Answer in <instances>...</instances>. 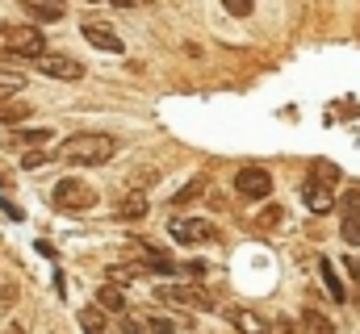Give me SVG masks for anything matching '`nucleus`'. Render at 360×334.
<instances>
[{
  "label": "nucleus",
  "mask_w": 360,
  "mask_h": 334,
  "mask_svg": "<svg viewBox=\"0 0 360 334\" xmlns=\"http://www.w3.org/2000/svg\"><path fill=\"white\" fill-rule=\"evenodd\" d=\"M122 334H147V326H143L139 318H130V314H122Z\"/></svg>",
  "instance_id": "bb28decb"
},
{
  "label": "nucleus",
  "mask_w": 360,
  "mask_h": 334,
  "mask_svg": "<svg viewBox=\"0 0 360 334\" xmlns=\"http://www.w3.org/2000/svg\"><path fill=\"white\" fill-rule=\"evenodd\" d=\"M96 305L109 309V314H126V293H122L117 284H105V288L96 293Z\"/></svg>",
  "instance_id": "9b49d317"
},
{
  "label": "nucleus",
  "mask_w": 360,
  "mask_h": 334,
  "mask_svg": "<svg viewBox=\"0 0 360 334\" xmlns=\"http://www.w3.org/2000/svg\"><path fill=\"white\" fill-rule=\"evenodd\" d=\"M42 163H46V151H25V159H21V167H30V171Z\"/></svg>",
  "instance_id": "cd10ccee"
},
{
  "label": "nucleus",
  "mask_w": 360,
  "mask_h": 334,
  "mask_svg": "<svg viewBox=\"0 0 360 334\" xmlns=\"http://www.w3.org/2000/svg\"><path fill=\"white\" fill-rule=\"evenodd\" d=\"M38 67H42V76H51V80H84V63H76V59H68V55H42Z\"/></svg>",
  "instance_id": "6e6552de"
},
{
  "label": "nucleus",
  "mask_w": 360,
  "mask_h": 334,
  "mask_svg": "<svg viewBox=\"0 0 360 334\" xmlns=\"http://www.w3.org/2000/svg\"><path fill=\"white\" fill-rule=\"evenodd\" d=\"M113 151H117V142L109 138V134H72L68 142H59V159L63 163H80V167H96L105 163V159H113Z\"/></svg>",
  "instance_id": "f257e3e1"
},
{
  "label": "nucleus",
  "mask_w": 360,
  "mask_h": 334,
  "mask_svg": "<svg viewBox=\"0 0 360 334\" xmlns=\"http://www.w3.org/2000/svg\"><path fill=\"white\" fill-rule=\"evenodd\" d=\"M155 301H176V305H188V309H214V301L193 284H164L155 293Z\"/></svg>",
  "instance_id": "39448f33"
},
{
  "label": "nucleus",
  "mask_w": 360,
  "mask_h": 334,
  "mask_svg": "<svg viewBox=\"0 0 360 334\" xmlns=\"http://www.w3.org/2000/svg\"><path fill=\"white\" fill-rule=\"evenodd\" d=\"M310 175H314V180H323V184H335L344 171H340L335 163H314V167H310Z\"/></svg>",
  "instance_id": "5701e85b"
},
{
  "label": "nucleus",
  "mask_w": 360,
  "mask_h": 334,
  "mask_svg": "<svg viewBox=\"0 0 360 334\" xmlns=\"http://www.w3.org/2000/svg\"><path fill=\"white\" fill-rule=\"evenodd\" d=\"M143 272H147V267H134V263H130V267H126V263H113V267H109V284H122V280H139Z\"/></svg>",
  "instance_id": "412c9836"
},
{
  "label": "nucleus",
  "mask_w": 360,
  "mask_h": 334,
  "mask_svg": "<svg viewBox=\"0 0 360 334\" xmlns=\"http://www.w3.org/2000/svg\"><path fill=\"white\" fill-rule=\"evenodd\" d=\"M172 239L180 247H197V243H210L214 239V226L201 222V218H176L172 222Z\"/></svg>",
  "instance_id": "423d86ee"
},
{
  "label": "nucleus",
  "mask_w": 360,
  "mask_h": 334,
  "mask_svg": "<svg viewBox=\"0 0 360 334\" xmlns=\"http://www.w3.org/2000/svg\"><path fill=\"white\" fill-rule=\"evenodd\" d=\"M276 330H281V334H293V322H289V318H281V322H276Z\"/></svg>",
  "instance_id": "2f4dec72"
},
{
  "label": "nucleus",
  "mask_w": 360,
  "mask_h": 334,
  "mask_svg": "<svg viewBox=\"0 0 360 334\" xmlns=\"http://www.w3.org/2000/svg\"><path fill=\"white\" fill-rule=\"evenodd\" d=\"M335 205H340V213H360V184H356V188H348Z\"/></svg>",
  "instance_id": "b1692460"
},
{
  "label": "nucleus",
  "mask_w": 360,
  "mask_h": 334,
  "mask_svg": "<svg viewBox=\"0 0 360 334\" xmlns=\"http://www.w3.org/2000/svg\"><path fill=\"white\" fill-rule=\"evenodd\" d=\"M340 234H344V243H348V247H360V213H344Z\"/></svg>",
  "instance_id": "aec40b11"
},
{
  "label": "nucleus",
  "mask_w": 360,
  "mask_h": 334,
  "mask_svg": "<svg viewBox=\"0 0 360 334\" xmlns=\"http://www.w3.org/2000/svg\"><path fill=\"white\" fill-rule=\"evenodd\" d=\"M147 209H151V205H147V196H143V192H130V196L117 205V218H130V222H139V218H147Z\"/></svg>",
  "instance_id": "ddd939ff"
},
{
  "label": "nucleus",
  "mask_w": 360,
  "mask_h": 334,
  "mask_svg": "<svg viewBox=\"0 0 360 334\" xmlns=\"http://www.w3.org/2000/svg\"><path fill=\"white\" fill-rule=\"evenodd\" d=\"M252 4H256V0H222V8H226L231 17H248V13H252Z\"/></svg>",
  "instance_id": "393cba45"
},
{
  "label": "nucleus",
  "mask_w": 360,
  "mask_h": 334,
  "mask_svg": "<svg viewBox=\"0 0 360 334\" xmlns=\"http://www.w3.org/2000/svg\"><path fill=\"white\" fill-rule=\"evenodd\" d=\"M25 88V76L21 72H0V100H8L13 92H21Z\"/></svg>",
  "instance_id": "6ab92c4d"
},
{
  "label": "nucleus",
  "mask_w": 360,
  "mask_h": 334,
  "mask_svg": "<svg viewBox=\"0 0 360 334\" xmlns=\"http://www.w3.org/2000/svg\"><path fill=\"white\" fill-rule=\"evenodd\" d=\"M302 201H306V209H310V213H331L335 192H331V184H323V180L306 175V180H302Z\"/></svg>",
  "instance_id": "0eeeda50"
},
{
  "label": "nucleus",
  "mask_w": 360,
  "mask_h": 334,
  "mask_svg": "<svg viewBox=\"0 0 360 334\" xmlns=\"http://www.w3.org/2000/svg\"><path fill=\"white\" fill-rule=\"evenodd\" d=\"M21 8H25L34 21H59V17H63V4H46V0H21Z\"/></svg>",
  "instance_id": "f8f14e48"
},
{
  "label": "nucleus",
  "mask_w": 360,
  "mask_h": 334,
  "mask_svg": "<svg viewBox=\"0 0 360 334\" xmlns=\"http://www.w3.org/2000/svg\"><path fill=\"white\" fill-rule=\"evenodd\" d=\"M0 46L17 59H42L46 55V34L38 25H13V21H0Z\"/></svg>",
  "instance_id": "f03ea898"
},
{
  "label": "nucleus",
  "mask_w": 360,
  "mask_h": 334,
  "mask_svg": "<svg viewBox=\"0 0 360 334\" xmlns=\"http://www.w3.org/2000/svg\"><path fill=\"white\" fill-rule=\"evenodd\" d=\"M51 134H55V130H13L8 142H17V147H46Z\"/></svg>",
  "instance_id": "dca6fc26"
},
{
  "label": "nucleus",
  "mask_w": 360,
  "mask_h": 334,
  "mask_svg": "<svg viewBox=\"0 0 360 334\" xmlns=\"http://www.w3.org/2000/svg\"><path fill=\"white\" fill-rule=\"evenodd\" d=\"M302 330L306 334H335V326H331L327 314H319V309H302Z\"/></svg>",
  "instance_id": "4468645a"
},
{
  "label": "nucleus",
  "mask_w": 360,
  "mask_h": 334,
  "mask_svg": "<svg viewBox=\"0 0 360 334\" xmlns=\"http://www.w3.org/2000/svg\"><path fill=\"white\" fill-rule=\"evenodd\" d=\"M51 201H55L59 209H68V213H84V209H92L96 192H92L84 180H59L55 192H51Z\"/></svg>",
  "instance_id": "7ed1b4c3"
},
{
  "label": "nucleus",
  "mask_w": 360,
  "mask_h": 334,
  "mask_svg": "<svg viewBox=\"0 0 360 334\" xmlns=\"http://www.w3.org/2000/svg\"><path fill=\"white\" fill-rule=\"evenodd\" d=\"M201 192H205V180L197 175V180H188L176 196H172V205H188V201H193V196H201Z\"/></svg>",
  "instance_id": "4be33fe9"
},
{
  "label": "nucleus",
  "mask_w": 360,
  "mask_h": 334,
  "mask_svg": "<svg viewBox=\"0 0 360 334\" xmlns=\"http://www.w3.org/2000/svg\"><path fill=\"white\" fill-rule=\"evenodd\" d=\"M235 192L239 196H248V201H264L272 192V175L264 167H239V175H235Z\"/></svg>",
  "instance_id": "20e7f679"
},
{
  "label": "nucleus",
  "mask_w": 360,
  "mask_h": 334,
  "mask_svg": "<svg viewBox=\"0 0 360 334\" xmlns=\"http://www.w3.org/2000/svg\"><path fill=\"white\" fill-rule=\"evenodd\" d=\"M319 267H323V284H327L331 301H348V297H344V284H340V276H335V267H331V259H323Z\"/></svg>",
  "instance_id": "a211bd4d"
},
{
  "label": "nucleus",
  "mask_w": 360,
  "mask_h": 334,
  "mask_svg": "<svg viewBox=\"0 0 360 334\" xmlns=\"http://www.w3.org/2000/svg\"><path fill=\"white\" fill-rule=\"evenodd\" d=\"M30 117V105L25 100H0V126H17Z\"/></svg>",
  "instance_id": "f3484780"
},
{
  "label": "nucleus",
  "mask_w": 360,
  "mask_h": 334,
  "mask_svg": "<svg viewBox=\"0 0 360 334\" xmlns=\"http://www.w3.org/2000/svg\"><path fill=\"white\" fill-rule=\"evenodd\" d=\"M13 297H17V288H13V284H4V293H0V309H8V305H13Z\"/></svg>",
  "instance_id": "c756f323"
},
{
  "label": "nucleus",
  "mask_w": 360,
  "mask_h": 334,
  "mask_svg": "<svg viewBox=\"0 0 360 334\" xmlns=\"http://www.w3.org/2000/svg\"><path fill=\"white\" fill-rule=\"evenodd\" d=\"M80 34L89 38L96 51H105V55H122V51H126V46H122V38H117L105 21H84V29H80Z\"/></svg>",
  "instance_id": "1a4fd4ad"
},
{
  "label": "nucleus",
  "mask_w": 360,
  "mask_h": 334,
  "mask_svg": "<svg viewBox=\"0 0 360 334\" xmlns=\"http://www.w3.org/2000/svg\"><path fill=\"white\" fill-rule=\"evenodd\" d=\"M80 330L105 334V309H101V305H84V309H80Z\"/></svg>",
  "instance_id": "2eb2a0df"
},
{
  "label": "nucleus",
  "mask_w": 360,
  "mask_h": 334,
  "mask_svg": "<svg viewBox=\"0 0 360 334\" xmlns=\"http://www.w3.org/2000/svg\"><path fill=\"white\" fill-rule=\"evenodd\" d=\"M51 4H59V0H51Z\"/></svg>",
  "instance_id": "f704fd0d"
},
{
  "label": "nucleus",
  "mask_w": 360,
  "mask_h": 334,
  "mask_svg": "<svg viewBox=\"0 0 360 334\" xmlns=\"http://www.w3.org/2000/svg\"><path fill=\"white\" fill-rule=\"evenodd\" d=\"M4 334H21V326H8V330H4Z\"/></svg>",
  "instance_id": "72a5a7b5"
},
{
  "label": "nucleus",
  "mask_w": 360,
  "mask_h": 334,
  "mask_svg": "<svg viewBox=\"0 0 360 334\" xmlns=\"http://www.w3.org/2000/svg\"><path fill=\"white\" fill-rule=\"evenodd\" d=\"M109 4H117V8H130V4H134V0H109Z\"/></svg>",
  "instance_id": "473e14b6"
},
{
  "label": "nucleus",
  "mask_w": 360,
  "mask_h": 334,
  "mask_svg": "<svg viewBox=\"0 0 360 334\" xmlns=\"http://www.w3.org/2000/svg\"><path fill=\"white\" fill-rule=\"evenodd\" d=\"M143 326H147V334H176V326H172L168 318H147Z\"/></svg>",
  "instance_id": "a878e982"
},
{
  "label": "nucleus",
  "mask_w": 360,
  "mask_h": 334,
  "mask_svg": "<svg viewBox=\"0 0 360 334\" xmlns=\"http://www.w3.org/2000/svg\"><path fill=\"white\" fill-rule=\"evenodd\" d=\"M180 272H184V276H193V280H201V276H205V263H201V259H193V263H180Z\"/></svg>",
  "instance_id": "c85d7f7f"
},
{
  "label": "nucleus",
  "mask_w": 360,
  "mask_h": 334,
  "mask_svg": "<svg viewBox=\"0 0 360 334\" xmlns=\"http://www.w3.org/2000/svg\"><path fill=\"white\" fill-rule=\"evenodd\" d=\"M348 272H352V280L360 284V259H348Z\"/></svg>",
  "instance_id": "7c9ffc66"
},
{
  "label": "nucleus",
  "mask_w": 360,
  "mask_h": 334,
  "mask_svg": "<svg viewBox=\"0 0 360 334\" xmlns=\"http://www.w3.org/2000/svg\"><path fill=\"white\" fill-rule=\"evenodd\" d=\"M226 322L239 334H269V322H264L256 309H226Z\"/></svg>",
  "instance_id": "9d476101"
}]
</instances>
